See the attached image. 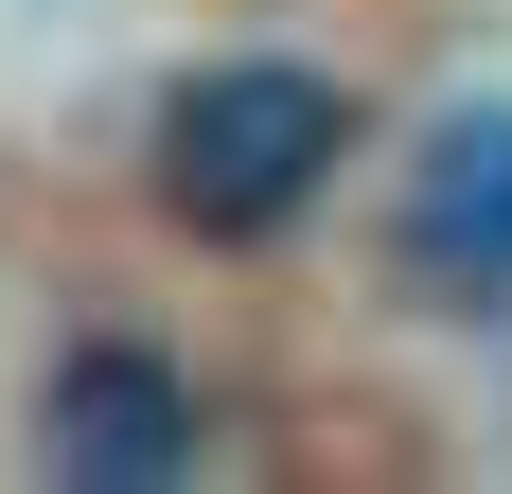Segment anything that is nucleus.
Segmentation results:
<instances>
[{
  "instance_id": "nucleus-1",
  "label": "nucleus",
  "mask_w": 512,
  "mask_h": 494,
  "mask_svg": "<svg viewBox=\"0 0 512 494\" xmlns=\"http://www.w3.org/2000/svg\"><path fill=\"white\" fill-rule=\"evenodd\" d=\"M336 142H354L336 71H301V53H212L195 89L159 106V212L212 230V247H265L318 177H336Z\"/></svg>"
},
{
  "instance_id": "nucleus-2",
  "label": "nucleus",
  "mask_w": 512,
  "mask_h": 494,
  "mask_svg": "<svg viewBox=\"0 0 512 494\" xmlns=\"http://www.w3.org/2000/svg\"><path fill=\"white\" fill-rule=\"evenodd\" d=\"M424 300H460V318H512V106H442L407 159V212H389Z\"/></svg>"
},
{
  "instance_id": "nucleus-3",
  "label": "nucleus",
  "mask_w": 512,
  "mask_h": 494,
  "mask_svg": "<svg viewBox=\"0 0 512 494\" xmlns=\"http://www.w3.org/2000/svg\"><path fill=\"white\" fill-rule=\"evenodd\" d=\"M36 442H53V477H89V494H159V477H195V389H177L142 336H89L53 371Z\"/></svg>"
}]
</instances>
